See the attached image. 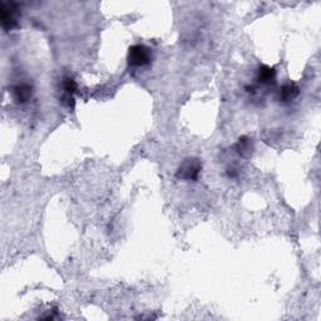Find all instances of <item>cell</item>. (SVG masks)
Masks as SVG:
<instances>
[{
    "mask_svg": "<svg viewBox=\"0 0 321 321\" xmlns=\"http://www.w3.org/2000/svg\"><path fill=\"white\" fill-rule=\"evenodd\" d=\"M151 50L142 44H136V46L130 47L129 52H128V63L132 67H143L151 62Z\"/></svg>",
    "mask_w": 321,
    "mask_h": 321,
    "instance_id": "1",
    "label": "cell"
},
{
    "mask_svg": "<svg viewBox=\"0 0 321 321\" xmlns=\"http://www.w3.org/2000/svg\"><path fill=\"white\" fill-rule=\"evenodd\" d=\"M201 168L202 164L196 158H191V160H186L181 167L177 171V177L186 181H196L198 178L201 173Z\"/></svg>",
    "mask_w": 321,
    "mask_h": 321,
    "instance_id": "2",
    "label": "cell"
},
{
    "mask_svg": "<svg viewBox=\"0 0 321 321\" xmlns=\"http://www.w3.org/2000/svg\"><path fill=\"white\" fill-rule=\"evenodd\" d=\"M16 18L18 13L14 4L3 3L1 9H0V19H1V25L5 29H12L16 24Z\"/></svg>",
    "mask_w": 321,
    "mask_h": 321,
    "instance_id": "3",
    "label": "cell"
},
{
    "mask_svg": "<svg viewBox=\"0 0 321 321\" xmlns=\"http://www.w3.org/2000/svg\"><path fill=\"white\" fill-rule=\"evenodd\" d=\"M13 97L18 103H27L28 100L32 98V87L27 83L16 85L13 88Z\"/></svg>",
    "mask_w": 321,
    "mask_h": 321,
    "instance_id": "4",
    "label": "cell"
},
{
    "mask_svg": "<svg viewBox=\"0 0 321 321\" xmlns=\"http://www.w3.org/2000/svg\"><path fill=\"white\" fill-rule=\"evenodd\" d=\"M299 96V87L295 83H286L285 85H282L281 92H280V99L284 102H289V100L294 99Z\"/></svg>",
    "mask_w": 321,
    "mask_h": 321,
    "instance_id": "5",
    "label": "cell"
},
{
    "mask_svg": "<svg viewBox=\"0 0 321 321\" xmlns=\"http://www.w3.org/2000/svg\"><path fill=\"white\" fill-rule=\"evenodd\" d=\"M257 80L262 84H267L275 80V69L267 65H261L257 70Z\"/></svg>",
    "mask_w": 321,
    "mask_h": 321,
    "instance_id": "6",
    "label": "cell"
},
{
    "mask_svg": "<svg viewBox=\"0 0 321 321\" xmlns=\"http://www.w3.org/2000/svg\"><path fill=\"white\" fill-rule=\"evenodd\" d=\"M236 149H237V152H239V155L249 156L250 153L252 152L251 142H250L249 138H246V137L240 138L239 142H237V144H236Z\"/></svg>",
    "mask_w": 321,
    "mask_h": 321,
    "instance_id": "7",
    "label": "cell"
},
{
    "mask_svg": "<svg viewBox=\"0 0 321 321\" xmlns=\"http://www.w3.org/2000/svg\"><path fill=\"white\" fill-rule=\"evenodd\" d=\"M63 85H64V89H65V92H67V93L69 94L70 97H72L73 94L76 93V91H77V83H76V80H74V79H73V78H70V77H67V78H64Z\"/></svg>",
    "mask_w": 321,
    "mask_h": 321,
    "instance_id": "8",
    "label": "cell"
}]
</instances>
